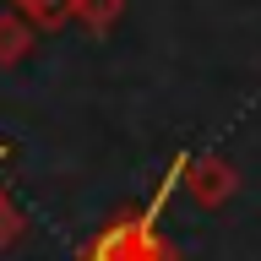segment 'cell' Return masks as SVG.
Here are the masks:
<instances>
[{
  "label": "cell",
  "instance_id": "cell-4",
  "mask_svg": "<svg viewBox=\"0 0 261 261\" xmlns=\"http://www.w3.org/2000/svg\"><path fill=\"white\" fill-rule=\"evenodd\" d=\"M16 16H28L38 33H60L76 22V0H11Z\"/></svg>",
  "mask_w": 261,
  "mask_h": 261
},
{
  "label": "cell",
  "instance_id": "cell-3",
  "mask_svg": "<svg viewBox=\"0 0 261 261\" xmlns=\"http://www.w3.org/2000/svg\"><path fill=\"white\" fill-rule=\"evenodd\" d=\"M38 49V28L16 11H0V65H22Z\"/></svg>",
  "mask_w": 261,
  "mask_h": 261
},
{
  "label": "cell",
  "instance_id": "cell-2",
  "mask_svg": "<svg viewBox=\"0 0 261 261\" xmlns=\"http://www.w3.org/2000/svg\"><path fill=\"white\" fill-rule=\"evenodd\" d=\"M179 185H185V196H191L196 207H228L234 196H240V169L223 158V152H185V163H179Z\"/></svg>",
  "mask_w": 261,
  "mask_h": 261
},
{
  "label": "cell",
  "instance_id": "cell-5",
  "mask_svg": "<svg viewBox=\"0 0 261 261\" xmlns=\"http://www.w3.org/2000/svg\"><path fill=\"white\" fill-rule=\"evenodd\" d=\"M120 16H125V0H76V22L93 38H109L120 28Z\"/></svg>",
  "mask_w": 261,
  "mask_h": 261
},
{
  "label": "cell",
  "instance_id": "cell-6",
  "mask_svg": "<svg viewBox=\"0 0 261 261\" xmlns=\"http://www.w3.org/2000/svg\"><path fill=\"white\" fill-rule=\"evenodd\" d=\"M6 158H11V147H0V163ZM22 234H28V218H22V207L11 201V191L0 185V250H11Z\"/></svg>",
  "mask_w": 261,
  "mask_h": 261
},
{
  "label": "cell",
  "instance_id": "cell-1",
  "mask_svg": "<svg viewBox=\"0 0 261 261\" xmlns=\"http://www.w3.org/2000/svg\"><path fill=\"white\" fill-rule=\"evenodd\" d=\"M179 163H185V152L163 169L158 191L147 196V207L114 212L109 223L82 245V261H179V245L163 240V207H169V196L179 185Z\"/></svg>",
  "mask_w": 261,
  "mask_h": 261
}]
</instances>
